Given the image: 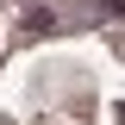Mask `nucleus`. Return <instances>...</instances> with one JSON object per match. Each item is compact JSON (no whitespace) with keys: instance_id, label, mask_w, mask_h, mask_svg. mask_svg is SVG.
I'll use <instances>...</instances> for the list:
<instances>
[{"instance_id":"f257e3e1","label":"nucleus","mask_w":125,"mask_h":125,"mask_svg":"<svg viewBox=\"0 0 125 125\" xmlns=\"http://www.w3.org/2000/svg\"><path fill=\"white\" fill-rule=\"evenodd\" d=\"M119 119H125V106H119Z\"/></svg>"}]
</instances>
